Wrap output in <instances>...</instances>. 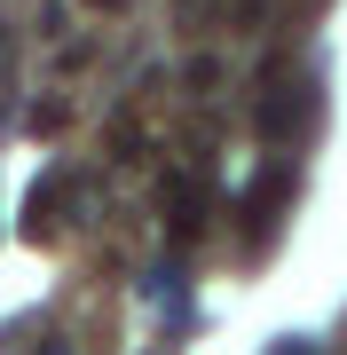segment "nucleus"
Segmentation results:
<instances>
[{"instance_id": "10", "label": "nucleus", "mask_w": 347, "mask_h": 355, "mask_svg": "<svg viewBox=\"0 0 347 355\" xmlns=\"http://www.w3.org/2000/svg\"><path fill=\"white\" fill-rule=\"evenodd\" d=\"M87 8H127V0H87Z\"/></svg>"}, {"instance_id": "3", "label": "nucleus", "mask_w": 347, "mask_h": 355, "mask_svg": "<svg viewBox=\"0 0 347 355\" xmlns=\"http://www.w3.org/2000/svg\"><path fill=\"white\" fill-rule=\"evenodd\" d=\"M284 198H292V166H269V174H260L253 182V190H244V245H260V237H269V229H276V205Z\"/></svg>"}, {"instance_id": "6", "label": "nucleus", "mask_w": 347, "mask_h": 355, "mask_svg": "<svg viewBox=\"0 0 347 355\" xmlns=\"http://www.w3.org/2000/svg\"><path fill=\"white\" fill-rule=\"evenodd\" d=\"M8 355H71V340H64V331H39V340H24V347H8Z\"/></svg>"}, {"instance_id": "7", "label": "nucleus", "mask_w": 347, "mask_h": 355, "mask_svg": "<svg viewBox=\"0 0 347 355\" xmlns=\"http://www.w3.org/2000/svg\"><path fill=\"white\" fill-rule=\"evenodd\" d=\"M111 150H118V158H134V150H142V135H134V119H118V127H111Z\"/></svg>"}, {"instance_id": "5", "label": "nucleus", "mask_w": 347, "mask_h": 355, "mask_svg": "<svg viewBox=\"0 0 347 355\" xmlns=\"http://www.w3.org/2000/svg\"><path fill=\"white\" fill-rule=\"evenodd\" d=\"M64 127H71V103H64V95L32 103V135H64Z\"/></svg>"}, {"instance_id": "2", "label": "nucleus", "mask_w": 347, "mask_h": 355, "mask_svg": "<svg viewBox=\"0 0 347 355\" xmlns=\"http://www.w3.org/2000/svg\"><path fill=\"white\" fill-rule=\"evenodd\" d=\"M71 198H79V182H71V174H48V182H32V198H24V237H32V245H48L55 229H64Z\"/></svg>"}, {"instance_id": "4", "label": "nucleus", "mask_w": 347, "mask_h": 355, "mask_svg": "<svg viewBox=\"0 0 347 355\" xmlns=\"http://www.w3.org/2000/svg\"><path fill=\"white\" fill-rule=\"evenodd\" d=\"M308 111H316V103H308V87H269L253 119H260V135H269V142H284L292 127H308Z\"/></svg>"}, {"instance_id": "1", "label": "nucleus", "mask_w": 347, "mask_h": 355, "mask_svg": "<svg viewBox=\"0 0 347 355\" xmlns=\"http://www.w3.org/2000/svg\"><path fill=\"white\" fill-rule=\"evenodd\" d=\"M158 214H166V237L174 245H197V237H206V214H213L206 174H197V166H174L166 190H158Z\"/></svg>"}, {"instance_id": "8", "label": "nucleus", "mask_w": 347, "mask_h": 355, "mask_svg": "<svg viewBox=\"0 0 347 355\" xmlns=\"http://www.w3.org/2000/svg\"><path fill=\"white\" fill-rule=\"evenodd\" d=\"M269 8H276V0H229V16H237V24H260Z\"/></svg>"}, {"instance_id": "9", "label": "nucleus", "mask_w": 347, "mask_h": 355, "mask_svg": "<svg viewBox=\"0 0 347 355\" xmlns=\"http://www.w3.org/2000/svg\"><path fill=\"white\" fill-rule=\"evenodd\" d=\"M284 355H316V347H308V340H284Z\"/></svg>"}]
</instances>
